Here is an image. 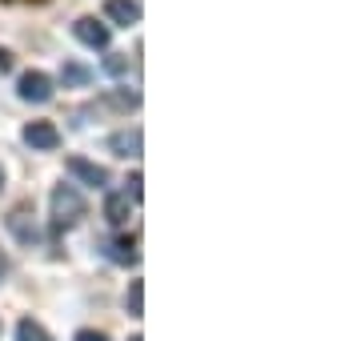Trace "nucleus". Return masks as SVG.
<instances>
[{
  "label": "nucleus",
  "mask_w": 361,
  "mask_h": 341,
  "mask_svg": "<svg viewBox=\"0 0 361 341\" xmlns=\"http://www.w3.org/2000/svg\"><path fill=\"white\" fill-rule=\"evenodd\" d=\"M85 217V197H80L73 185H56L52 189V229L61 233L68 225H77Z\"/></svg>",
  "instance_id": "nucleus-1"
},
{
  "label": "nucleus",
  "mask_w": 361,
  "mask_h": 341,
  "mask_svg": "<svg viewBox=\"0 0 361 341\" xmlns=\"http://www.w3.org/2000/svg\"><path fill=\"white\" fill-rule=\"evenodd\" d=\"M16 89H20V101H32V105H49L52 101V77L37 73V68H28L25 77L16 80Z\"/></svg>",
  "instance_id": "nucleus-2"
},
{
  "label": "nucleus",
  "mask_w": 361,
  "mask_h": 341,
  "mask_svg": "<svg viewBox=\"0 0 361 341\" xmlns=\"http://www.w3.org/2000/svg\"><path fill=\"white\" fill-rule=\"evenodd\" d=\"M8 229H13V237L20 245H37L40 241V225L32 221V209H28V205H16V209L8 213Z\"/></svg>",
  "instance_id": "nucleus-3"
},
{
  "label": "nucleus",
  "mask_w": 361,
  "mask_h": 341,
  "mask_svg": "<svg viewBox=\"0 0 361 341\" xmlns=\"http://www.w3.org/2000/svg\"><path fill=\"white\" fill-rule=\"evenodd\" d=\"M65 169L73 173L80 185H92V189H104V185H109V169H104V165H92V161H85V157H68Z\"/></svg>",
  "instance_id": "nucleus-4"
},
{
  "label": "nucleus",
  "mask_w": 361,
  "mask_h": 341,
  "mask_svg": "<svg viewBox=\"0 0 361 341\" xmlns=\"http://www.w3.org/2000/svg\"><path fill=\"white\" fill-rule=\"evenodd\" d=\"M25 144H28V149L49 153V149H56V144H61V132H56V125H52V120H32V125H25Z\"/></svg>",
  "instance_id": "nucleus-5"
},
{
  "label": "nucleus",
  "mask_w": 361,
  "mask_h": 341,
  "mask_svg": "<svg viewBox=\"0 0 361 341\" xmlns=\"http://www.w3.org/2000/svg\"><path fill=\"white\" fill-rule=\"evenodd\" d=\"M80 44H89V49H109V25H101L97 16H80L77 25H73Z\"/></svg>",
  "instance_id": "nucleus-6"
},
{
  "label": "nucleus",
  "mask_w": 361,
  "mask_h": 341,
  "mask_svg": "<svg viewBox=\"0 0 361 341\" xmlns=\"http://www.w3.org/2000/svg\"><path fill=\"white\" fill-rule=\"evenodd\" d=\"M104 253H109V261H116V265H137L141 261L133 237H113V241H104Z\"/></svg>",
  "instance_id": "nucleus-7"
},
{
  "label": "nucleus",
  "mask_w": 361,
  "mask_h": 341,
  "mask_svg": "<svg viewBox=\"0 0 361 341\" xmlns=\"http://www.w3.org/2000/svg\"><path fill=\"white\" fill-rule=\"evenodd\" d=\"M104 16L113 20V25H137L141 20V8L133 4V0H104Z\"/></svg>",
  "instance_id": "nucleus-8"
},
{
  "label": "nucleus",
  "mask_w": 361,
  "mask_h": 341,
  "mask_svg": "<svg viewBox=\"0 0 361 341\" xmlns=\"http://www.w3.org/2000/svg\"><path fill=\"white\" fill-rule=\"evenodd\" d=\"M109 149L116 157H141V129H125L109 137Z\"/></svg>",
  "instance_id": "nucleus-9"
},
{
  "label": "nucleus",
  "mask_w": 361,
  "mask_h": 341,
  "mask_svg": "<svg viewBox=\"0 0 361 341\" xmlns=\"http://www.w3.org/2000/svg\"><path fill=\"white\" fill-rule=\"evenodd\" d=\"M61 80H65V89H85L92 80V68L77 65V61H65V65H61Z\"/></svg>",
  "instance_id": "nucleus-10"
},
{
  "label": "nucleus",
  "mask_w": 361,
  "mask_h": 341,
  "mask_svg": "<svg viewBox=\"0 0 361 341\" xmlns=\"http://www.w3.org/2000/svg\"><path fill=\"white\" fill-rule=\"evenodd\" d=\"M104 217H109V225H125L129 221V197L125 193H109L104 197Z\"/></svg>",
  "instance_id": "nucleus-11"
},
{
  "label": "nucleus",
  "mask_w": 361,
  "mask_h": 341,
  "mask_svg": "<svg viewBox=\"0 0 361 341\" xmlns=\"http://www.w3.org/2000/svg\"><path fill=\"white\" fill-rule=\"evenodd\" d=\"M16 341H52L49 329L40 326V321H32V317H25L20 326H16Z\"/></svg>",
  "instance_id": "nucleus-12"
},
{
  "label": "nucleus",
  "mask_w": 361,
  "mask_h": 341,
  "mask_svg": "<svg viewBox=\"0 0 361 341\" xmlns=\"http://www.w3.org/2000/svg\"><path fill=\"white\" fill-rule=\"evenodd\" d=\"M125 305H129V317H145V281H129Z\"/></svg>",
  "instance_id": "nucleus-13"
},
{
  "label": "nucleus",
  "mask_w": 361,
  "mask_h": 341,
  "mask_svg": "<svg viewBox=\"0 0 361 341\" xmlns=\"http://www.w3.org/2000/svg\"><path fill=\"white\" fill-rule=\"evenodd\" d=\"M104 105H116V108H137V105H141V92L121 89V92H113V97H104Z\"/></svg>",
  "instance_id": "nucleus-14"
},
{
  "label": "nucleus",
  "mask_w": 361,
  "mask_h": 341,
  "mask_svg": "<svg viewBox=\"0 0 361 341\" xmlns=\"http://www.w3.org/2000/svg\"><path fill=\"white\" fill-rule=\"evenodd\" d=\"M104 73H109V77H125V73H129V56H121V53L104 56Z\"/></svg>",
  "instance_id": "nucleus-15"
},
{
  "label": "nucleus",
  "mask_w": 361,
  "mask_h": 341,
  "mask_svg": "<svg viewBox=\"0 0 361 341\" xmlns=\"http://www.w3.org/2000/svg\"><path fill=\"white\" fill-rule=\"evenodd\" d=\"M141 173H133V177H129V193H125V197H133V201H141Z\"/></svg>",
  "instance_id": "nucleus-16"
},
{
  "label": "nucleus",
  "mask_w": 361,
  "mask_h": 341,
  "mask_svg": "<svg viewBox=\"0 0 361 341\" xmlns=\"http://www.w3.org/2000/svg\"><path fill=\"white\" fill-rule=\"evenodd\" d=\"M77 341H109V337H104L101 329H80V333H77Z\"/></svg>",
  "instance_id": "nucleus-17"
},
{
  "label": "nucleus",
  "mask_w": 361,
  "mask_h": 341,
  "mask_svg": "<svg viewBox=\"0 0 361 341\" xmlns=\"http://www.w3.org/2000/svg\"><path fill=\"white\" fill-rule=\"evenodd\" d=\"M8 68H13V53H8V49H0V73H8Z\"/></svg>",
  "instance_id": "nucleus-18"
},
{
  "label": "nucleus",
  "mask_w": 361,
  "mask_h": 341,
  "mask_svg": "<svg viewBox=\"0 0 361 341\" xmlns=\"http://www.w3.org/2000/svg\"><path fill=\"white\" fill-rule=\"evenodd\" d=\"M0 185H4V169H0Z\"/></svg>",
  "instance_id": "nucleus-19"
},
{
  "label": "nucleus",
  "mask_w": 361,
  "mask_h": 341,
  "mask_svg": "<svg viewBox=\"0 0 361 341\" xmlns=\"http://www.w3.org/2000/svg\"><path fill=\"white\" fill-rule=\"evenodd\" d=\"M129 341H145V337H129Z\"/></svg>",
  "instance_id": "nucleus-20"
}]
</instances>
